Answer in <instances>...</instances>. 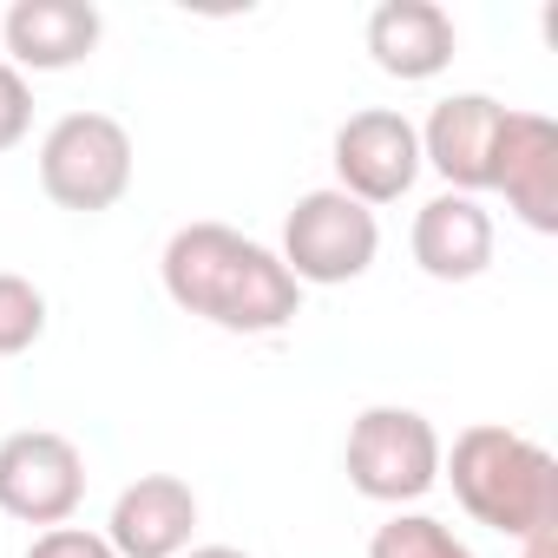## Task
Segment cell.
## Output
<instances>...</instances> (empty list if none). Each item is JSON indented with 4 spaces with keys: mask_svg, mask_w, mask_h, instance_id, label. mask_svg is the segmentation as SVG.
<instances>
[{
    "mask_svg": "<svg viewBox=\"0 0 558 558\" xmlns=\"http://www.w3.org/2000/svg\"><path fill=\"white\" fill-rule=\"evenodd\" d=\"M165 296L223 336H283L303 316V283L269 243L230 223H178L158 256Z\"/></svg>",
    "mask_w": 558,
    "mask_h": 558,
    "instance_id": "cell-1",
    "label": "cell"
},
{
    "mask_svg": "<svg viewBox=\"0 0 558 558\" xmlns=\"http://www.w3.org/2000/svg\"><path fill=\"white\" fill-rule=\"evenodd\" d=\"M440 480L453 486L460 512L499 538H538L558 532V460L499 421H473L453 434V447H440Z\"/></svg>",
    "mask_w": 558,
    "mask_h": 558,
    "instance_id": "cell-2",
    "label": "cell"
},
{
    "mask_svg": "<svg viewBox=\"0 0 558 558\" xmlns=\"http://www.w3.org/2000/svg\"><path fill=\"white\" fill-rule=\"evenodd\" d=\"M440 427L421 414V408H362L349 421V440H342V473L362 499L375 506H414L440 486Z\"/></svg>",
    "mask_w": 558,
    "mask_h": 558,
    "instance_id": "cell-3",
    "label": "cell"
},
{
    "mask_svg": "<svg viewBox=\"0 0 558 558\" xmlns=\"http://www.w3.org/2000/svg\"><path fill=\"white\" fill-rule=\"evenodd\" d=\"M132 171H138V151L125 119L112 112H66L40 138V191L73 217L112 210L132 191Z\"/></svg>",
    "mask_w": 558,
    "mask_h": 558,
    "instance_id": "cell-4",
    "label": "cell"
},
{
    "mask_svg": "<svg viewBox=\"0 0 558 558\" xmlns=\"http://www.w3.org/2000/svg\"><path fill=\"white\" fill-rule=\"evenodd\" d=\"M283 269L296 276L303 290H342V283H362L381 256V223L368 204L342 197L336 184L323 191H303L283 217Z\"/></svg>",
    "mask_w": 558,
    "mask_h": 558,
    "instance_id": "cell-5",
    "label": "cell"
},
{
    "mask_svg": "<svg viewBox=\"0 0 558 558\" xmlns=\"http://www.w3.org/2000/svg\"><path fill=\"white\" fill-rule=\"evenodd\" d=\"M329 165H336V191L381 210V204H401L421 178V132L408 112L395 106H362L336 125L329 138Z\"/></svg>",
    "mask_w": 558,
    "mask_h": 558,
    "instance_id": "cell-6",
    "label": "cell"
},
{
    "mask_svg": "<svg viewBox=\"0 0 558 558\" xmlns=\"http://www.w3.org/2000/svg\"><path fill=\"white\" fill-rule=\"evenodd\" d=\"M86 499V453L53 427H21L0 440V512L21 525H73Z\"/></svg>",
    "mask_w": 558,
    "mask_h": 558,
    "instance_id": "cell-7",
    "label": "cell"
},
{
    "mask_svg": "<svg viewBox=\"0 0 558 558\" xmlns=\"http://www.w3.org/2000/svg\"><path fill=\"white\" fill-rule=\"evenodd\" d=\"M421 132V171H434L447 191L480 197L493 191V158H499V132H506V106L493 93H447Z\"/></svg>",
    "mask_w": 558,
    "mask_h": 558,
    "instance_id": "cell-8",
    "label": "cell"
},
{
    "mask_svg": "<svg viewBox=\"0 0 558 558\" xmlns=\"http://www.w3.org/2000/svg\"><path fill=\"white\" fill-rule=\"evenodd\" d=\"M106 14L93 0H14L0 14V60L14 73H73L99 53Z\"/></svg>",
    "mask_w": 558,
    "mask_h": 558,
    "instance_id": "cell-9",
    "label": "cell"
},
{
    "mask_svg": "<svg viewBox=\"0 0 558 558\" xmlns=\"http://www.w3.org/2000/svg\"><path fill=\"white\" fill-rule=\"evenodd\" d=\"M493 191L506 197V210L525 230L558 236V125L545 112L506 106V132H499V158H493Z\"/></svg>",
    "mask_w": 558,
    "mask_h": 558,
    "instance_id": "cell-10",
    "label": "cell"
},
{
    "mask_svg": "<svg viewBox=\"0 0 558 558\" xmlns=\"http://www.w3.org/2000/svg\"><path fill=\"white\" fill-rule=\"evenodd\" d=\"M106 545L119 558H178L197 545V493L178 473H138L106 519Z\"/></svg>",
    "mask_w": 558,
    "mask_h": 558,
    "instance_id": "cell-11",
    "label": "cell"
},
{
    "mask_svg": "<svg viewBox=\"0 0 558 558\" xmlns=\"http://www.w3.org/2000/svg\"><path fill=\"white\" fill-rule=\"evenodd\" d=\"M362 47H368V60L388 80L427 86V80H440L453 66L460 27H453L447 8H434V0H381V8L368 14V27H362Z\"/></svg>",
    "mask_w": 558,
    "mask_h": 558,
    "instance_id": "cell-12",
    "label": "cell"
},
{
    "mask_svg": "<svg viewBox=\"0 0 558 558\" xmlns=\"http://www.w3.org/2000/svg\"><path fill=\"white\" fill-rule=\"evenodd\" d=\"M408 250H414L421 276H434V283H473V276L493 269L499 230H493V210H486L480 197L440 191V197H427V204L414 210Z\"/></svg>",
    "mask_w": 558,
    "mask_h": 558,
    "instance_id": "cell-13",
    "label": "cell"
},
{
    "mask_svg": "<svg viewBox=\"0 0 558 558\" xmlns=\"http://www.w3.org/2000/svg\"><path fill=\"white\" fill-rule=\"evenodd\" d=\"M368 558H480V551H473V545H466L447 519L401 506V512H388V519L375 525Z\"/></svg>",
    "mask_w": 558,
    "mask_h": 558,
    "instance_id": "cell-14",
    "label": "cell"
},
{
    "mask_svg": "<svg viewBox=\"0 0 558 558\" xmlns=\"http://www.w3.org/2000/svg\"><path fill=\"white\" fill-rule=\"evenodd\" d=\"M40 336H47V290L34 283V276L0 269V362L27 355Z\"/></svg>",
    "mask_w": 558,
    "mask_h": 558,
    "instance_id": "cell-15",
    "label": "cell"
},
{
    "mask_svg": "<svg viewBox=\"0 0 558 558\" xmlns=\"http://www.w3.org/2000/svg\"><path fill=\"white\" fill-rule=\"evenodd\" d=\"M27 132H34V86H27V73L0 60V151H14Z\"/></svg>",
    "mask_w": 558,
    "mask_h": 558,
    "instance_id": "cell-16",
    "label": "cell"
},
{
    "mask_svg": "<svg viewBox=\"0 0 558 558\" xmlns=\"http://www.w3.org/2000/svg\"><path fill=\"white\" fill-rule=\"evenodd\" d=\"M21 558H119V551L106 545V532H86V525H47V532H34V545H27Z\"/></svg>",
    "mask_w": 558,
    "mask_h": 558,
    "instance_id": "cell-17",
    "label": "cell"
},
{
    "mask_svg": "<svg viewBox=\"0 0 558 558\" xmlns=\"http://www.w3.org/2000/svg\"><path fill=\"white\" fill-rule=\"evenodd\" d=\"M519 558H558V532H538V538H525V545H519Z\"/></svg>",
    "mask_w": 558,
    "mask_h": 558,
    "instance_id": "cell-18",
    "label": "cell"
},
{
    "mask_svg": "<svg viewBox=\"0 0 558 558\" xmlns=\"http://www.w3.org/2000/svg\"><path fill=\"white\" fill-rule=\"evenodd\" d=\"M178 558H250L243 545H191V551H178Z\"/></svg>",
    "mask_w": 558,
    "mask_h": 558,
    "instance_id": "cell-19",
    "label": "cell"
}]
</instances>
